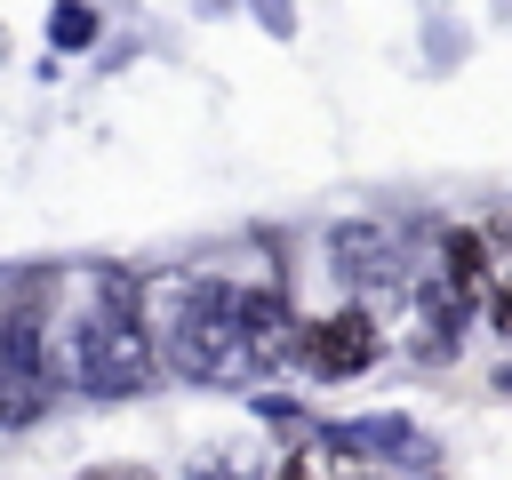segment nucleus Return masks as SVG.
<instances>
[{
  "label": "nucleus",
  "instance_id": "f257e3e1",
  "mask_svg": "<svg viewBox=\"0 0 512 480\" xmlns=\"http://www.w3.org/2000/svg\"><path fill=\"white\" fill-rule=\"evenodd\" d=\"M56 392V360H48V320H40V280L0 296V424L40 416Z\"/></svg>",
  "mask_w": 512,
  "mask_h": 480
},
{
  "label": "nucleus",
  "instance_id": "f03ea898",
  "mask_svg": "<svg viewBox=\"0 0 512 480\" xmlns=\"http://www.w3.org/2000/svg\"><path fill=\"white\" fill-rule=\"evenodd\" d=\"M168 344H176V368H192V376H240L248 368V336H240V296L232 288H216V280H200L192 296H184V312H176V328H168Z\"/></svg>",
  "mask_w": 512,
  "mask_h": 480
},
{
  "label": "nucleus",
  "instance_id": "7ed1b4c3",
  "mask_svg": "<svg viewBox=\"0 0 512 480\" xmlns=\"http://www.w3.org/2000/svg\"><path fill=\"white\" fill-rule=\"evenodd\" d=\"M88 376L96 384H144L152 376V336H144V320H136V296H112L96 320H88Z\"/></svg>",
  "mask_w": 512,
  "mask_h": 480
},
{
  "label": "nucleus",
  "instance_id": "20e7f679",
  "mask_svg": "<svg viewBox=\"0 0 512 480\" xmlns=\"http://www.w3.org/2000/svg\"><path fill=\"white\" fill-rule=\"evenodd\" d=\"M376 352H384V336H376L368 312H328V320H304L296 328V360L312 376H360Z\"/></svg>",
  "mask_w": 512,
  "mask_h": 480
},
{
  "label": "nucleus",
  "instance_id": "39448f33",
  "mask_svg": "<svg viewBox=\"0 0 512 480\" xmlns=\"http://www.w3.org/2000/svg\"><path fill=\"white\" fill-rule=\"evenodd\" d=\"M496 320H504V336H512V280L496 288Z\"/></svg>",
  "mask_w": 512,
  "mask_h": 480
}]
</instances>
